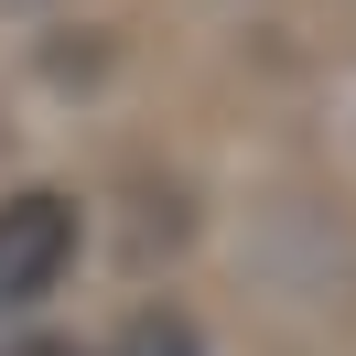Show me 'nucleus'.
Segmentation results:
<instances>
[{"mask_svg": "<svg viewBox=\"0 0 356 356\" xmlns=\"http://www.w3.org/2000/svg\"><path fill=\"white\" fill-rule=\"evenodd\" d=\"M76 195H54V184H33V195L0 205V313H33L54 281L76 270Z\"/></svg>", "mask_w": 356, "mask_h": 356, "instance_id": "obj_1", "label": "nucleus"}, {"mask_svg": "<svg viewBox=\"0 0 356 356\" xmlns=\"http://www.w3.org/2000/svg\"><path fill=\"white\" fill-rule=\"evenodd\" d=\"M108 356H195V334H184V324H130Z\"/></svg>", "mask_w": 356, "mask_h": 356, "instance_id": "obj_2", "label": "nucleus"}, {"mask_svg": "<svg viewBox=\"0 0 356 356\" xmlns=\"http://www.w3.org/2000/svg\"><path fill=\"white\" fill-rule=\"evenodd\" d=\"M22 356H76V346H22Z\"/></svg>", "mask_w": 356, "mask_h": 356, "instance_id": "obj_3", "label": "nucleus"}]
</instances>
